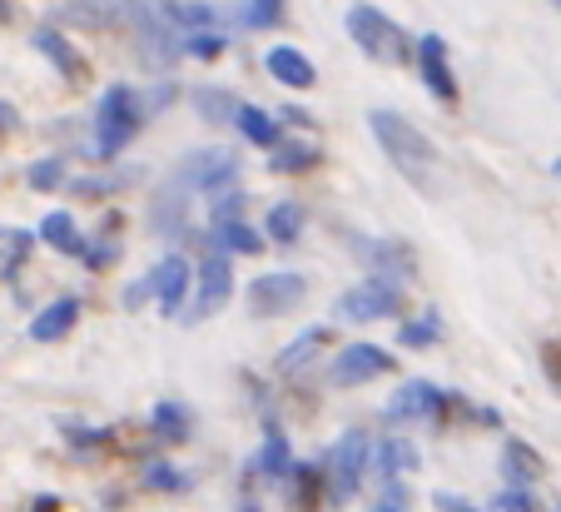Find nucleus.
Returning a JSON list of instances; mask_svg holds the SVG:
<instances>
[{"mask_svg": "<svg viewBox=\"0 0 561 512\" xmlns=\"http://www.w3.org/2000/svg\"><path fill=\"white\" fill-rule=\"evenodd\" d=\"M318 164H323V150L304 135H284L274 150H268V174H278V180H298V174L318 170Z\"/></svg>", "mask_w": 561, "mask_h": 512, "instance_id": "nucleus-20", "label": "nucleus"}, {"mask_svg": "<svg viewBox=\"0 0 561 512\" xmlns=\"http://www.w3.org/2000/svg\"><path fill=\"white\" fill-rule=\"evenodd\" d=\"M25 184H31L35 194H50V190H60V184H70V164H65V155H45V160H35L31 170H25Z\"/></svg>", "mask_w": 561, "mask_h": 512, "instance_id": "nucleus-33", "label": "nucleus"}, {"mask_svg": "<svg viewBox=\"0 0 561 512\" xmlns=\"http://www.w3.org/2000/svg\"><path fill=\"white\" fill-rule=\"evenodd\" d=\"M149 288H154V309L164 319H180L194 299V264L184 254H164L149 269Z\"/></svg>", "mask_w": 561, "mask_h": 512, "instance_id": "nucleus-13", "label": "nucleus"}, {"mask_svg": "<svg viewBox=\"0 0 561 512\" xmlns=\"http://www.w3.org/2000/svg\"><path fill=\"white\" fill-rule=\"evenodd\" d=\"M373 468V437L368 428H343L339 443L329 448V458H323V473H329V498L333 502H353L363 488V478H368Z\"/></svg>", "mask_w": 561, "mask_h": 512, "instance_id": "nucleus-8", "label": "nucleus"}, {"mask_svg": "<svg viewBox=\"0 0 561 512\" xmlns=\"http://www.w3.org/2000/svg\"><path fill=\"white\" fill-rule=\"evenodd\" d=\"M284 11H288V0H244L233 15H239L244 31H274V25L284 21Z\"/></svg>", "mask_w": 561, "mask_h": 512, "instance_id": "nucleus-34", "label": "nucleus"}, {"mask_svg": "<svg viewBox=\"0 0 561 512\" xmlns=\"http://www.w3.org/2000/svg\"><path fill=\"white\" fill-rule=\"evenodd\" d=\"M264 235H268V244L294 249L298 239L308 235V204H304V200H278V204H268Z\"/></svg>", "mask_w": 561, "mask_h": 512, "instance_id": "nucleus-23", "label": "nucleus"}, {"mask_svg": "<svg viewBox=\"0 0 561 512\" xmlns=\"http://www.w3.org/2000/svg\"><path fill=\"white\" fill-rule=\"evenodd\" d=\"M190 105H194V115H199L204 125L233 129V115H239V105H244V100L233 95V90H224V86H199L190 95Z\"/></svg>", "mask_w": 561, "mask_h": 512, "instance_id": "nucleus-28", "label": "nucleus"}, {"mask_svg": "<svg viewBox=\"0 0 561 512\" xmlns=\"http://www.w3.org/2000/svg\"><path fill=\"white\" fill-rule=\"evenodd\" d=\"M174 95H180V86H174L170 76L159 80V86H149V90H145V105H149V115H164V110L174 105Z\"/></svg>", "mask_w": 561, "mask_h": 512, "instance_id": "nucleus-42", "label": "nucleus"}, {"mask_svg": "<svg viewBox=\"0 0 561 512\" xmlns=\"http://www.w3.org/2000/svg\"><path fill=\"white\" fill-rule=\"evenodd\" d=\"M343 31H348V41L358 45L363 55H368L373 65H413L417 55V35H408L403 25L392 21L388 11H378L373 0H353L348 11H343Z\"/></svg>", "mask_w": 561, "mask_h": 512, "instance_id": "nucleus-3", "label": "nucleus"}, {"mask_svg": "<svg viewBox=\"0 0 561 512\" xmlns=\"http://www.w3.org/2000/svg\"><path fill=\"white\" fill-rule=\"evenodd\" d=\"M145 488H154V492H190L194 488V473L174 468L170 458H154L145 468Z\"/></svg>", "mask_w": 561, "mask_h": 512, "instance_id": "nucleus-36", "label": "nucleus"}, {"mask_svg": "<svg viewBox=\"0 0 561 512\" xmlns=\"http://www.w3.org/2000/svg\"><path fill=\"white\" fill-rule=\"evenodd\" d=\"M541 374H547L551 394L561 398V339H541Z\"/></svg>", "mask_w": 561, "mask_h": 512, "instance_id": "nucleus-40", "label": "nucleus"}, {"mask_svg": "<svg viewBox=\"0 0 561 512\" xmlns=\"http://www.w3.org/2000/svg\"><path fill=\"white\" fill-rule=\"evenodd\" d=\"M304 299H308V278L298 269H264L244 288V309L254 319H284V314L304 309Z\"/></svg>", "mask_w": 561, "mask_h": 512, "instance_id": "nucleus-10", "label": "nucleus"}, {"mask_svg": "<svg viewBox=\"0 0 561 512\" xmlns=\"http://www.w3.org/2000/svg\"><path fill=\"white\" fill-rule=\"evenodd\" d=\"M373 468L382 482H398L417 468V448L408 437H382V443H373Z\"/></svg>", "mask_w": 561, "mask_h": 512, "instance_id": "nucleus-30", "label": "nucleus"}, {"mask_svg": "<svg viewBox=\"0 0 561 512\" xmlns=\"http://www.w3.org/2000/svg\"><path fill=\"white\" fill-rule=\"evenodd\" d=\"M145 120H149L145 90L125 86V80L105 86V95H100V105H95V145H90V155H95V160H119L139 139Z\"/></svg>", "mask_w": 561, "mask_h": 512, "instance_id": "nucleus-2", "label": "nucleus"}, {"mask_svg": "<svg viewBox=\"0 0 561 512\" xmlns=\"http://www.w3.org/2000/svg\"><path fill=\"white\" fill-rule=\"evenodd\" d=\"M264 70H268V80H274V86L298 90V95H308V90L318 86V65L308 60L298 45H268V50H264Z\"/></svg>", "mask_w": 561, "mask_h": 512, "instance_id": "nucleus-17", "label": "nucleus"}, {"mask_svg": "<svg viewBox=\"0 0 561 512\" xmlns=\"http://www.w3.org/2000/svg\"><path fill=\"white\" fill-rule=\"evenodd\" d=\"M0 239H5V264H0V278L15 284V274L25 269V259H31V249H35V239L41 235H31V229H5Z\"/></svg>", "mask_w": 561, "mask_h": 512, "instance_id": "nucleus-35", "label": "nucleus"}, {"mask_svg": "<svg viewBox=\"0 0 561 512\" xmlns=\"http://www.w3.org/2000/svg\"><path fill=\"white\" fill-rule=\"evenodd\" d=\"M5 15H11V0H0V21H5Z\"/></svg>", "mask_w": 561, "mask_h": 512, "instance_id": "nucleus-49", "label": "nucleus"}, {"mask_svg": "<svg viewBox=\"0 0 561 512\" xmlns=\"http://www.w3.org/2000/svg\"><path fill=\"white\" fill-rule=\"evenodd\" d=\"M31 45L55 65V70H60L65 80H70V86H85V80H90V60L80 55V45L65 35V25H55V21L50 25H35Z\"/></svg>", "mask_w": 561, "mask_h": 512, "instance_id": "nucleus-16", "label": "nucleus"}, {"mask_svg": "<svg viewBox=\"0 0 561 512\" xmlns=\"http://www.w3.org/2000/svg\"><path fill=\"white\" fill-rule=\"evenodd\" d=\"M190 214H194V194L180 180H159V190L149 194V235L159 239H184L190 235Z\"/></svg>", "mask_w": 561, "mask_h": 512, "instance_id": "nucleus-14", "label": "nucleus"}, {"mask_svg": "<svg viewBox=\"0 0 561 512\" xmlns=\"http://www.w3.org/2000/svg\"><path fill=\"white\" fill-rule=\"evenodd\" d=\"M31 512H60V502L50 498V492H45V498H35V508Z\"/></svg>", "mask_w": 561, "mask_h": 512, "instance_id": "nucleus-48", "label": "nucleus"}, {"mask_svg": "<svg viewBox=\"0 0 561 512\" xmlns=\"http://www.w3.org/2000/svg\"><path fill=\"white\" fill-rule=\"evenodd\" d=\"M254 463H259V478H268V482H284L294 473V443H288L278 413H264V448H259Z\"/></svg>", "mask_w": 561, "mask_h": 512, "instance_id": "nucleus-21", "label": "nucleus"}, {"mask_svg": "<svg viewBox=\"0 0 561 512\" xmlns=\"http://www.w3.org/2000/svg\"><path fill=\"white\" fill-rule=\"evenodd\" d=\"M353 254L373 269L378 278H398V284H413L417 278V249L408 239H368V235H353Z\"/></svg>", "mask_w": 561, "mask_h": 512, "instance_id": "nucleus-12", "label": "nucleus"}, {"mask_svg": "<svg viewBox=\"0 0 561 512\" xmlns=\"http://www.w3.org/2000/svg\"><path fill=\"white\" fill-rule=\"evenodd\" d=\"M288 508L294 512H318V502H323V488H329V473L318 468V463H294V473H288Z\"/></svg>", "mask_w": 561, "mask_h": 512, "instance_id": "nucleus-29", "label": "nucleus"}, {"mask_svg": "<svg viewBox=\"0 0 561 512\" xmlns=\"http://www.w3.org/2000/svg\"><path fill=\"white\" fill-rule=\"evenodd\" d=\"M502 478H507V488H537L547 478V458L522 437H507L502 443Z\"/></svg>", "mask_w": 561, "mask_h": 512, "instance_id": "nucleus-22", "label": "nucleus"}, {"mask_svg": "<svg viewBox=\"0 0 561 512\" xmlns=\"http://www.w3.org/2000/svg\"><path fill=\"white\" fill-rule=\"evenodd\" d=\"M329 343H333V329H329V323H308V329L298 333V339H288L284 349H278L274 374H278V378H288V384H294V378H304V374H313L318 359H323V349H329Z\"/></svg>", "mask_w": 561, "mask_h": 512, "instance_id": "nucleus-15", "label": "nucleus"}, {"mask_svg": "<svg viewBox=\"0 0 561 512\" xmlns=\"http://www.w3.org/2000/svg\"><path fill=\"white\" fill-rule=\"evenodd\" d=\"M149 433L159 437V448H184L194 437V408L180 403V398H159L149 408Z\"/></svg>", "mask_w": 561, "mask_h": 512, "instance_id": "nucleus-19", "label": "nucleus"}, {"mask_svg": "<svg viewBox=\"0 0 561 512\" xmlns=\"http://www.w3.org/2000/svg\"><path fill=\"white\" fill-rule=\"evenodd\" d=\"M224 50H229V35L224 31H190L184 35V55H190V60H219Z\"/></svg>", "mask_w": 561, "mask_h": 512, "instance_id": "nucleus-39", "label": "nucleus"}, {"mask_svg": "<svg viewBox=\"0 0 561 512\" xmlns=\"http://www.w3.org/2000/svg\"><path fill=\"white\" fill-rule=\"evenodd\" d=\"M433 502H437V512H477L472 502H462V498H457V492H437Z\"/></svg>", "mask_w": 561, "mask_h": 512, "instance_id": "nucleus-47", "label": "nucleus"}, {"mask_svg": "<svg viewBox=\"0 0 561 512\" xmlns=\"http://www.w3.org/2000/svg\"><path fill=\"white\" fill-rule=\"evenodd\" d=\"M60 433H65V443H70L75 458H85V463H95V458H105V453H115V443H119V428L75 423V418H60Z\"/></svg>", "mask_w": 561, "mask_h": 512, "instance_id": "nucleus-25", "label": "nucleus"}, {"mask_svg": "<svg viewBox=\"0 0 561 512\" xmlns=\"http://www.w3.org/2000/svg\"><path fill=\"white\" fill-rule=\"evenodd\" d=\"M119 304H125V314H139L145 304H154V288H149V274H145V278H135V284H125Z\"/></svg>", "mask_w": 561, "mask_h": 512, "instance_id": "nucleus-43", "label": "nucleus"}, {"mask_svg": "<svg viewBox=\"0 0 561 512\" xmlns=\"http://www.w3.org/2000/svg\"><path fill=\"white\" fill-rule=\"evenodd\" d=\"M382 418L392 428H408V423H427V428H447L457 418V394L437 388L433 378H403L392 388V398L382 403Z\"/></svg>", "mask_w": 561, "mask_h": 512, "instance_id": "nucleus-5", "label": "nucleus"}, {"mask_svg": "<svg viewBox=\"0 0 561 512\" xmlns=\"http://www.w3.org/2000/svg\"><path fill=\"white\" fill-rule=\"evenodd\" d=\"M392 374H398V353H388L373 339H353L329 359V374L323 378H329L333 388H363V384H373V378H392Z\"/></svg>", "mask_w": 561, "mask_h": 512, "instance_id": "nucleus-9", "label": "nucleus"}, {"mask_svg": "<svg viewBox=\"0 0 561 512\" xmlns=\"http://www.w3.org/2000/svg\"><path fill=\"white\" fill-rule=\"evenodd\" d=\"M21 110L11 105V100H0V139H11V135H21Z\"/></svg>", "mask_w": 561, "mask_h": 512, "instance_id": "nucleus-46", "label": "nucleus"}, {"mask_svg": "<svg viewBox=\"0 0 561 512\" xmlns=\"http://www.w3.org/2000/svg\"><path fill=\"white\" fill-rule=\"evenodd\" d=\"M174 180L190 194H224L244 180V164H239V150L229 145H199V150H184L180 164H174Z\"/></svg>", "mask_w": 561, "mask_h": 512, "instance_id": "nucleus-7", "label": "nucleus"}, {"mask_svg": "<svg viewBox=\"0 0 561 512\" xmlns=\"http://www.w3.org/2000/svg\"><path fill=\"white\" fill-rule=\"evenodd\" d=\"M433 343H443V319H437V309H423V314H413V319H398V349L427 353Z\"/></svg>", "mask_w": 561, "mask_h": 512, "instance_id": "nucleus-31", "label": "nucleus"}, {"mask_svg": "<svg viewBox=\"0 0 561 512\" xmlns=\"http://www.w3.org/2000/svg\"><path fill=\"white\" fill-rule=\"evenodd\" d=\"M139 170H110V174H80V180H70V194L75 200H110V194L129 190L135 184Z\"/></svg>", "mask_w": 561, "mask_h": 512, "instance_id": "nucleus-32", "label": "nucleus"}, {"mask_svg": "<svg viewBox=\"0 0 561 512\" xmlns=\"http://www.w3.org/2000/svg\"><path fill=\"white\" fill-rule=\"evenodd\" d=\"M497 512H541L537 508V498H531V488H507V492H497V502H492Z\"/></svg>", "mask_w": 561, "mask_h": 512, "instance_id": "nucleus-41", "label": "nucleus"}, {"mask_svg": "<svg viewBox=\"0 0 561 512\" xmlns=\"http://www.w3.org/2000/svg\"><path fill=\"white\" fill-rule=\"evenodd\" d=\"M368 129H373V139H378L382 160L403 174L417 194H433L437 190V170H443V160H437V145L423 135V125H417V120H408L403 110H373Z\"/></svg>", "mask_w": 561, "mask_h": 512, "instance_id": "nucleus-1", "label": "nucleus"}, {"mask_svg": "<svg viewBox=\"0 0 561 512\" xmlns=\"http://www.w3.org/2000/svg\"><path fill=\"white\" fill-rule=\"evenodd\" d=\"M413 65H417V76H423L427 95H433L437 105H447V110L462 105V86H457V76H453V55H447V41H443L437 31H423V35H417Z\"/></svg>", "mask_w": 561, "mask_h": 512, "instance_id": "nucleus-11", "label": "nucleus"}, {"mask_svg": "<svg viewBox=\"0 0 561 512\" xmlns=\"http://www.w3.org/2000/svg\"><path fill=\"white\" fill-rule=\"evenodd\" d=\"M551 5H561V0H551Z\"/></svg>", "mask_w": 561, "mask_h": 512, "instance_id": "nucleus-51", "label": "nucleus"}, {"mask_svg": "<svg viewBox=\"0 0 561 512\" xmlns=\"http://www.w3.org/2000/svg\"><path fill=\"white\" fill-rule=\"evenodd\" d=\"M408 309V284H398V278H363V284L343 288L339 299H333V319L339 323H353V329H363V323H382V319H403Z\"/></svg>", "mask_w": 561, "mask_h": 512, "instance_id": "nucleus-6", "label": "nucleus"}, {"mask_svg": "<svg viewBox=\"0 0 561 512\" xmlns=\"http://www.w3.org/2000/svg\"><path fill=\"white\" fill-rule=\"evenodd\" d=\"M80 314H85L80 294H55V299L31 319V339H35V343H60V339H70L75 323H80Z\"/></svg>", "mask_w": 561, "mask_h": 512, "instance_id": "nucleus-18", "label": "nucleus"}, {"mask_svg": "<svg viewBox=\"0 0 561 512\" xmlns=\"http://www.w3.org/2000/svg\"><path fill=\"white\" fill-rule=\"evenodd\" d=\"M551 174H561V160H551Z\"/></svg>", "mask_w": 561, "mask_h": 512, "instance_id": "nucleus-50", "label": "nucleus"}, {"mask_svg": "<svg viewBox=\"0 0 561 512\" xmlns=\"http://www.w3.org/2000/svg\"><path fill=\"white\" fill-rule=\"evenodd\" d=\"M119 254H125V249H119V235H100V239H90L85 244V254H80V264L90 269V274H105V269H115L119 264Z\"/></svg>", "mask_w": 561, "mask_h": 512, "instance_id": "nucleus-37", "label": "nucleus"}, {"mask_svg": "<svg viewBox=\"0 0 561 512\" xmlns=\"http://www.w3.org/2000/svg\"><path fill=\"white\" fill-rule=\"evenodd\" d=\"M204 229H209V225H204ZM209 239L224 249V254H244V259H254V254H264V249H268L264 225H249V219H229V225H214Z\"/></svg>", "mask_w": 561, "mask_h": 512, "instance_id": "nucleus-27", "label": "nucleus"}, {"mask_svg": "<svg viewBox=\"0 0 561 512\" xmlns=\"http://www.w3.org/2000/svg\"><path fill=\"white\" fill-rule=\"evenodd\" d=\"M229 299H233V254H224L209 239V229H204L199 269H194V299H190V309L180 314V323L219 319V314L229 309Z\"/></svg>", "mask_w": 561, "mask_h": 512, "instance_id": "nucleus-4", "label": "nucleus"}, {"mask_svg": "<svg viewBox=\"0 0 561 512\" xmlns=\"http://www.w3.org/2000/svg\"><path fill=\"white\" fill-rule=\"evenodd\" d=\"M35 235H41L45 249H55V254H65V259H80V254H85V244H90V239L80 235V219H75L70 209H50L41 219V229H35Z\"/></svg>", "mask_w": 561, "mask_h": 512, "instance_id": "nucleus-24", "label": "nucleus"}, {"mask_svg": "<svg viewBox=\"0 0 561 512\" xmlns=\"http://www.w3.org/2000/svg\"><path fill=\"white\" fill-rule=\"evenodd\" d=\"M278 125H294V129H318V120L308 115L304 105H278Z\"/></svg>", "mask_w": 561, "mask_h": 512, "instance_id": "nucleus-45", "label": "nucleus"}, {"mask_svg": "<svg viewBox=\"0 0 561 512\" xmlns=\"http://www.w3.org/2000/svg\"><path fill=\"white\" fill-rule=\"evenodd\" d=\"M408 508V488H403V478L398 482H382V502L373 512H403Z\"/></svg>", "mask_w": 561, "mask_h": 512, "instance_id": "nucleus-44", "label": "nucleus"}, {"mask_svg": "<svg viewBox=\"0 0 561 512\" xmlns=\"http://www.w3.org/2000/svg\"><path fill=\"white\" fill-rule=\"evenodd\" d=\"M233 129H239V139H249L254 150H274L278 139H284V125H278V115H268V110L254 105V100H244V105H239V115H233Z\"/></svg>", "mask_w": 561, "mask_h": 512, "instance_id": "nucleus-26", "label": "nucleus"}, {"mask_svg": "<svg viewBox=\"0 0 561 512\" xmlns=\"http://www.w3.org/2000/svg\"><path fill=\"white\" fill-rule=\"evenodd\" d=\"M244 209H249V194L233 184V190H224V194H214L209 200V229L214 225H229V219H244Z\"/></svg>", "mask_w": 561, "mask_h": 512, "instance_id": "nucleus-38", "label": "nucleus"}]
</instances>
